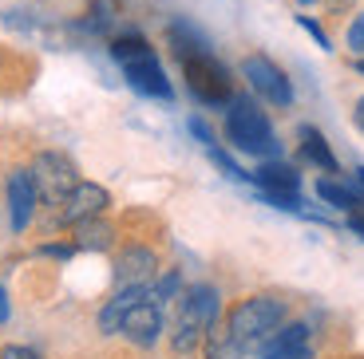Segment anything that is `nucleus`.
I'll list each match as a JSON object with an SVG mask.
<instances>
[{"label": "nucleus", "instance_id": "31", "mask_svg": "<svg viewBox=\"0 0 364 359\" xmlns=\"http://www.w3.org/2000/svg\"><path fill=\"white\" fill-rule=\"evenodd\" d=\"M356 182H360V186H364V166H360V170H356Z\"/></svg>", "mask_w": 364, "mask_h": 359}, {"label": "nucleus", "instance_id": "16", "mask_svg": "<svg viewBox=\"0 0 364 359\" xmlns=\"http://www.w3.org/2000/svg\"><path fill=\"white\" fill-rule=\"evenodd\" d=\"M297 138H301V158L305 162H313V166H321V170H328V174H337V154L328 150V143H325V135H321L317 126H297Z\"/></svg>", "mask_w": 364, "mask_h": 359}, {"label": "nucleus", "instance_id": "19", "mask_svg": "<svg viewBox=\"0 0 364 359\" xmlns=\"http://www.w3.org/2000/svg\"><path fill=\"white\" fill-rule=\"evenodd\" d=\"M202 340H206V328L178 320V324H174V332H171V351L178 359H191V355H198V351H202Z\"/></svg>", "mask_w": 364, "mask_h": 359}, {"label": "nucleus", "instance_id": "1", "mask_svg": "<svg viewBox=\"0 0 364 359\" xmlns=\"http://www.w3.org/2000/svg\"><path fill=\"white\" fill-rule=\"evenodd\" d=\"M166 40H171L174 55H178L186 87H191L194 99L206 103V107H226V103L234 99V79H230L226 63H218V55L210 52L206 40H202L191 24H182V20L171 24Z\"/></svg>", "mask_w": 364, "mask_h": 359}, {"label": "nucleus", "instance_id": "6", "mask_svg": "<svg viewBox=\"0 0 364 359\" xmlns=\"http://www.w3.org/2000/svg\"><path fill=\"white\" fill-rule=\"evenodd\" d=\"M242 75H246L250 87H254L265 103H273V107H289L293 103V87H289V79H285V72L273 60H265V55H246V60H242Z\"/></svg>", "mask_w": 364, "mask_h": 359}, {"label": "nucleus", "instance_id": "22", "mask_svg": "<svg viewBox=\"0 0 364 359\" xmlns=\"http://www.w3.org/2000/svg\"><path fill=\"white\" fill-rule=\"evenodd\" d=\"M348 52L364 55V12L353 20V24H348Z\"/></svg>", "mask_w": 364, "mask_h": 359}, {"label": "nucleus", "instance_id": "4", "mask_svg": "<svg viewBox=\"0 0 364 359\" xmlns=\"http://www.w3.org/2000/svg\"><path fill=\"white\" fill-rule=\"evenodd\" d=\"M28 170H32V182H36L40 201L52 206V209L60 206L75 186H80V170H75V162L68 158V154H60V150H40Z\"/></svg>", "mask_w": 364, "mask_h": 359}, {"label": "nucleus", "instance_id": "17", "mask_svg": "<svg viewBox=\"0 0 364 359\" xmlns=\"http://www.w3.org/2000/svg\"><path fill=\"white\" fill-rule=\"evenodd\" d=\"M202 359H246V348L226 332L222 316L206 328V340H202Z\"/></svg>", "mask_w": 364, "mask_h": 359}, {"label": "nucleus", "instance_id": "26", "mask_svg": "<svg viewBox=\"0 0 364 359\" xmlns=\"http://www.w3.org/2000/svg\"><path fill=\"white\" fill-rule=\"evenodd\" d=\"M191 135L198 138L202 146H214V131H210V126L202 123V118H191Z\"/></svg>", "mask_w": 364, "mask_h": 359}, {"label": "nucleus", "instance_id": "9", "mask_svg": "<svg viewBox=\"0 0 364 359\" xmlns=\"http://www.w3.org/2000/svg\"><path fill=\"white\" fill-rule=\"evenodd\" d=\"M123 75H127V83L139 91V95H151V99H163V103L174 99L171 79H166V72H163V63H159L155 52L139 55V60H127L123 63Z\"/></svg>", "mask_w": 364, "mask_h": 359}, {"label": "nucleus", "instance_id": "12", "mask_svg": "<svg viewBox=\"0 0 364 359\" xmlns=\"http://www.w3.org/2000/svg\"><path fill=\"white\" fill-rule=\"evenodd\" d=\"M250 182H254L262 194H297L301 189V174L297 166H289V162H262L254 174H250Z\"/></svg>", "mask_w": 364, "mask_h": 359}, {"label": "nucleus", "instance_id": "23", "mask_svg": "<svg viewBox=\"0 0 364 359\" xmlns=\"http://www.w3.org/2000/svg\"><path fill=\"white\" fill-rule=\"evenodd\" d=\"M297 24H301V28H305V32H309V36H313V40H317V44H321V48H325V52H328V48H333V44H328V36H325V28H321V24H317V20H309V16H297Z\"/></svg>", "mask_w": 364, "mask_h": 359}, {"label": "nucleus", "instance_id": "15", "mask_svg": "<svg viewBox=\"0 0 364 359\" xmlns=\"http://www.w3.org/2000/svg\"><path fill=\"white\" fill-rule=\"evenodd\" d=\"M309 336H313V328L305 320H289V324H282L277 332H269L262 343H257V359L277 355V351H289V348H301V343H309Z\"/></svg>", "mask_w": 364, "mask_h": 359}, {"label": "nucleus", "instance_id": "28", "mask_svg": "<svg viewBox=\"0 0 364 359\" xmlns=\"http://www.w3.org/2000/svg\"><path fill=\"white\" fill-rule=\"evenodd\" d=\"M353 123H356V126H360V131H364V95H360V99H356V111H353Z\"/></svg>", "mask_w": 364, "mask_h": 359}, {"label": "nucleus", "instance_id": "18", "mask_svg": "<svg viewBox=\"0 0 364 359\" xmlns=\"http://www.w3.org/2000/svg\"><path fill=\"white\" fill-rule=\"evenodd\" d=\"M28 79H32L28 63L20 60V55H12L9 48H0V91H4V95H12V91L28 87Z\"/></svg>", "mask_w": 364, "mask_h": 359}, {"label": "nucleus", "instance_id": "3", "mask_svg": "<svg viewBox=\"0 0 364 359\" xmlns=\"http://www.w3.org/2000/svg\"><path fill=\"white\" fill-rule=\"evenodd\" d=\"M226 138L242 154H262V158L282 154V143L273 135L269 118H265V111L257 107L250 95H234V99L226 103Z\"/></svg>", "mask_w": 364, "mask_h": 359}, {"label": "nucleus", "instance_id": "8", "mask_svg": "<svg viewBox=\"0 0 364 359\" xmlns=\"http://www.w3.org/2000/svg\"><path fill=\"white\" fill-rule=\"evenodd\" d=\"M4 194H9V217H12V229L24 233L32 217H36V206H40V194H36V182H32V170L28 166H16L9 170L4 178Z\"/></svg>", "mask_w": 364, "mask_h": 359}, {"label": "nucleus", "instance_id": "30", "mask_svg": "<svg viewBox=\"0 0 364 359\" xmlns=\"http://www.w3.org/2000/svg\"><path fill=\"white\" fill-rule=\"evenodd\" d=\"M356 72H364V55H356Z\"/></svg>", "mask_w": 364, "mask_h": 359}, {"label": "nucleus", "instance_id": "25", "mask_svg": "<svg viewBox=\"0 0 364 359\" xmlns=\"http://www.w3.org/2000/svg\"><path fill=\"white\" fill-rule=\"evenodd\" d=\"M265 359H317V351L309 343H301V348H289V351H277V355H265Z\"/></svg>", "mask_w": 364, "mask_h": 359}, {"label": "nucleus", "instance_id": "14", "mask_svg": "<svg viewBox=\"0 0 364 359\" xmlns=\"http://www.w3.org/2000/svg\"><path fill=\"white\" fill-rule=\"evenodd\" d=\"M139 300H146V285L115 288V297H111V300H107V308L100 312V332H103V336H115L119 328H123V316H127L131 308L139 304Z\"/></svg>", "mask_w": 364, "mask_h": 359}, {"label": "nucleus", "instance_id": "5", "mask_svg": "<svg viewBox=\"0 0 364 359\" xmlns=\"http://www.w3.org/2000/svg\"><path fill=\"white\" fill-rule=\"evenodd\" d=\"M111 209V194L95 182H80V186L68 194L60 206H55V229H72L80 221H91V217H103Z\"/></svg>", "mask_w": 364, "mask_h": 359}, {"label": "nucleus", "instance_id": "32", "mask_svg": "<svg viewBox=\"0 0 364 359\" xmlns=\"http://www.w3.org/2000/svg\"><path fill=\"white\" fill-rule=\"evenodd\" d=\"M297 4H313V0H297Z\"/></svg>", "mask_w": 364, "mask_h": 359}, {"label": "nucleus", "instance_id": "2", "mask_svg": "<svg viewBox=\"0 0 364 359\" xmlns=\"http://www.w3.org/2000/svg\"><path fill=\"white\" fill-rule=\"evenodd\" d=\"M293 300L285 292H254V297H242L234 308L226 312V332L234 336L246 351H254L257 343L265 340L269 332H277L289 316Z\"/></svg>", "mask_w": 364, "mask_h": 359}, {"label": "nucleus", "instance_id": "10", "mask_svg": "<svg viewBox=\"0 0 364 359\" xmlns=\"http://www.w3.org/2000/svg\"><path fill=\"white\" fill-rule=\"evenodd\" d=\"M119 332L127 336L135 348H155L159 336H163V304L155 300H139L127 316H123V328Z\"/></svg>", "mask_w": 364, "mask_h": 359}, {"label": "nucleus", "instance_id": "7", "mask_svg": "<svg viewBox=\"0 0 364 359\" xmlns=\"http://www.w3.org/2000/svg\"><path fill=\"white\" fill-rule=\"evenodd\" d=\"M159 277V253L143 241H127L115 253V288L151 285Z\"/></svg>", "mask_w": 364, "mask_h": 359}, {"label": "nucleus", "instance_id": "13", "mask_svg": "<svg viewBox=\"0 0 364 359\" xmlns=\"http://www.w3.org/2000/svg\"><path fill=\"white\" fill-rule=\"evenodd\" d=\"M115 237H119V229L107 217H91V221L72 225V245L80 253H107V249H115Z\"/></svg>", "mask_w": 364, "mask_h": 359}, {"label": "nucleus", "instance_id": "24", "mask_svg": "<svg viewBox=\"0 0 364 359\" xmlns=\"http://www.w3.org/2000/svg\"><path fill=\"white\" fill-rule=\"evenodd\" d=\"M0 359H40V351L20 348V343H4V348H0Z\"/></svg>", "mask_w": 364, "mask_h": 359}, {"label": "nucleus", "instance_id": "29", "mask_svg": "<svg viewBox=\"0 0 364 359\" xmlns=\"http://www.w3.org/2000/svg\"><path fill=\"white\" fill-rule=\"evenodd\" d=\"M9 320V292H4V288H0V324Z\"/></svg>", "mask_w": 364, "mask_h": 359}, {"label": "nucleus", "instance_id": "20", "mask_svg": "<svg viewBox=\"0 0 364 359\" xmlns=\"http://www.w3.org/2000/svg\"><path fill=\"white\" fill-rule=\"evenodd\" d=\"M146 52H155V48H151V40H146V36H139V32H123V36L111 40V55H115L119 63L139 60V55H146Z\"/></svg>", "mask_w": 364, "mask_h": 359}, {"label": "nucleus", "instance_id": "21", "mask_svg": "<svg viewBox=\"0 0 364 359\" xmlns=\"http://www.w3.org/2000/svg\"><path fill=\"white\" fill-rule=\"evenodd\" d=\"M206 150H210V162H214V166H218V170L226 174V178H234V182H250V174L242 170V166H237V162L230 158L226 150H218V146H206Z\"/></svg>", "mask_w": 364, "mask_h": 359}, {"label": "nucleus", "instance_id": "27", "mask_svg": "<svg viewBox=\"0 0 364 359\" xmlns=\"http://www.w3.org/2000/svg\"><path fill=\"white\" fill-rule=\"evenodd\" d=\"M348 229H353V233L364 241V214H353V217H348Z\"/></svg>", "mask_w": 364, "mask_h": 359}, {"label": "nucleus", "instance_id": "11", "mask_svg": "<svg viewBox=\"0 0 364 359\" xmlns=\"http://www.w3.org/2000/svg\"><path fill=\"white\" fill-rule=\"evenodd\" d=\"M222 316V300L210 285H194L178 297V320L198 324V328H210V324Z\"/></svg>", "mask_w": 364, "mask_h": 359}]
</instances>
